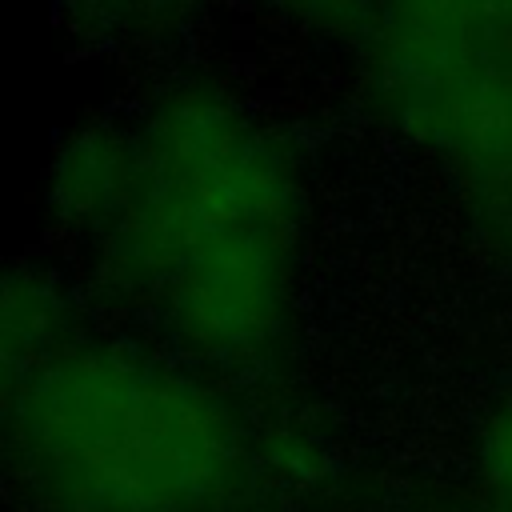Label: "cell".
<instances>
[{"instance_id":"277c9868","label":"cell","mask_w":512,"mask_h":512,"mask_svg":"<svg viewBox=\"0 0 512 512\" xmlns=\"http://www.w3.org/2000/svg\"><path fill=\"white\" fill-rule=\"evenodd\" d=\"M72 296L64 284L40 264H16L4 280L0 304V352H4V384L28 376L36 364L56 356L68 340H76Z\"/></svg>"},{"instance_id":"52a82bcc","label":"cell","mask_w":512,"mask_h":512,"mask_svg":"<svg viewBox=\"0 0 512 512\" xmlns=\"http://www.w3.org/2000/svg\"><path fill=\"white\" fill-rule=\"evenodd\" d=\"M484 512H512V504H500V500H488V508Z\"/></svg>"},{"instance_id":"5b68a950","label":"cell","mask_w":512,"mask_h":512,"mask_svg":"<svg viewBox=\"0 0 512 512\" xmlns=\"http://www.w3.org/2000/svg\"><path fill=\"white\" fill-rule=\"evenodd\" d=\"M476 464H480V484L488 500L512 504V392L492 404V412L480 424V444H476Z\"/></svg>"},{"instance_id":"6da1fadb","label":"cell","mask_w":512,"mask_h":512,"mask_svg":"<svg viewBox=\"0 0 512 512\" xmlns=\"http://www.w3.org/2000/svg\"><path fill=\"white\" fill-rule=\"evenodd\" d=\"M132 136V184L88 244L96 280L204 372H252L288 332L304 176L288 140L216 84L164 88Z\"/></svg>"},{"instance_id":"8992f818","label":"cell","mask_w":512,"mask_h":512,"mask_svg":"<svg viewBox=\"0 0 512 512\" xmlns=\"http://www.w3.org/2000/svg\"><path fill=\"white\" fill-rule=\"evenodd\" d=\"M88 24L96 32H116V36H132L144 28H164L168 16L184 4V0H72Z\"/></svg>"},{"instance_id":"7a4b0ae2","label":"cell","mask_w":512,"mask_h":512,"mask_svg":"<svg viewBox=\"0 0 512 512\" xmlns=\"http://www.w3.org/2000/svg\"><path fill=\"white\" fill-rule=\"evenodd\" d=\"M204 368L76 336L4 384L8 480L32 512H248L272 444Z\"/></svg>"},{"instance_id":"3957f363","label":"cell","mask_w":512,"mask_h":512,"mask_svg":"<svg viewBox=\"0 0 512 512\" xmlns=\"http://www.w3.org/2000/svg\"><path fill=\"white\" fill-rule=\"evenodd\" d=\"M132 184V136L108 124L80 128L48 168V216L88 244L116 220Z\"/></svg>"}]
</instances>
